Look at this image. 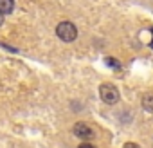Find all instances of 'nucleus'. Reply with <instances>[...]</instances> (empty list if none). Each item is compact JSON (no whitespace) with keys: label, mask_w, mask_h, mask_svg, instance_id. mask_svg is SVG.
I'll return each mask as SVG.
<instances>
[{"label":"nucleus","mask_w":153,"mask_h":148,"mask_svg":"<svg viewBox=\"0 0 153 148\" xmlns=\"http://www.w3.org/2000/svg\"><path fill=\"white\" fill-rule=\"evenodd\" d=\"M151 33H153V29H151Z\"/></svg>","instance_id":"nucleus-11"},{"label":"nucleus","mask_w":153,"mask_h":148,"mask_svg":"<svg viewBox=\"0 0 153 148\" xmlns=\"http://www.w3.org/2000/svg\"><path fill=\"white\" fill-rule=\"evenodd\" d=\"M13 9H15V0H0V13L2 15L13 13Z\"/></svg>","instance_id":"nucleus-4"},{"label":"nucleus","mask_w":153,"mask_h":148,"mask_svg":"<svg viewBox=\"0 0 153 148\" xmlns=\"http://www.w3.org/2000/svg\"><path fill=\"white\" fill-rule=\"evenodd\" d=\"M99 96H101V99L106 105H114V103L119 101V90L114 85H110V83H103L99 87Z\"/></svg>","instance_id":"nucleus-2"},{"label":"nucleus","mask_w":153,"mask_h":148,"mask_svg":"<svg viewBox=\"0 0 153 148\" xmlns=\"http://www.w3.org/2000/svg\"><path fill=\"white\" fill-rule=\"evenodd\" d=\"M149 47H153V40H151V43H149Z\"/></svg>","instance_id":"nucleus-10"},{"label":"nucleus","mask_w":153,"mask_h":148,"mask_svg":"<svg viewBox=\"0 0 153 148\" xmlns=\"http://www.w3.org/2000/svg\"><path fill=\"white\" fill-rule=\"evenodd\" d=\"M2 24H4V15L0 13V25H2Z\"/></svg>","instance_id":"nucleus-9"},{"label":"nucleus","mask_w":153,"mask_h":148,"mask_svg":"<svg viewBox=\"0 0 153 148\" xmlns=\"http://www.w3.org/2000/svg\"><path fill=\"white\" fill-rule=\"evenodd\" d=\"M78 148H96V146H94L92 143H81V144H79Z\"/></svg>","instance_id":"nucleus-7"},{"label":"nucleus","mask_w":153,"mask_h":148,"mask_svg":"<svg viewBox=\"0 0 153 148\" xmlns=\"http://www.w3.org/2000/svg\"><path fill=\"white\" fill-rule=\"evenodd\" d=\"M56 34H58L59 40H63V42L68 43V42H74L76 38H78V27H76L72 22L65 20V22H59V24H58Z\"/></svg>","instance_id":"nucleus-1"},{"label":"nucleus","mask_w":153,"mask_h":148,"mask_svg":"<svg viewBox=\"0 0 153 148\" xmlns=\"http://www.w3.org/2000/svg\"><path fill=\"white\" fill-rule=\"evenodd\" d=\"M72 132H74L76 137H79V139H83V141H90V139L96 137L94 128H92L90 125L83 123V121H78V123H76V125L72 126Z\"/></svg>","instance_id":"nucleus-3"},{"label":"nucleus","mask_w":153,"mask_h":148,"mask_svg":"<svg viewBox=\"0 0 153 148\" xmlns=\"http://www.w3.org/2000/svg\"><path fill=\"white\" fill-rule=\"evenodd\" d=\"M124 148H139V146H137L135 143H126V144H124Z\"/></svg>","instance_id":"nucleus-8"},{"label":"nucleus","mask_w":153,"mask_h":148,"mask_svg":"<svg viewBox=\"0 0 153 148\" xmlns=\"http://www.w3.org/2000/svg\"><path fill=\"white\" fill-rule=\"evenodd\" d=\"M142 108L149 114H153V94H144L142 96Z\"/></svg>","instance_id":"nucleus-5"},{"label":"nucleus","mask_w":153,"mask_h":148,"mask_svg":"<svg viewBox=\"0 0 153 148\" xmlns=\"http://www.w3.org/2000/svg\"><path fill=\"white\" fill-rule=\"evenodd\" d=\"M106 65L108 67H114V69H121V63L115 58H106Z\"/></svg>","instance_id":"nucleus-6"}]
</instances>
